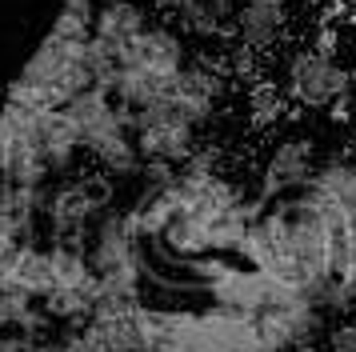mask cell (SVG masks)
Listing matches in <instances>:
<instances>
[{
	"mask_svg": "<svg viewBox=\"0 0 356 352\" xmlns=\"http://www.w3.org/2000/svg\"><path fill=\"white\" fill-rule=\"evenodd\" d=\"M113 208L108 176H60L44 196V224L52 240H88L97 221Z\"/></svg>",
	"mask_w": 356,
	"mask_h": 352,
	"instance_id": "obj_1",
	"label": "cell"
},
{
	"mask_svg": "<svg viewBox=\"0 0 356 352\" xmlns=\"http://www.w3.org/2000/svg\"><path fill=\"white\" fill-rule=\"evenodd\" d=\"M284 93L300 109H337L353 93V72L337 61V52L328 48H305L289 64V88Z\"/></svg>",
	"mask_w": 356,
	"mask_h": 352,
	"instance_id": "obj_2",
	"label": "cell"
},
{
	"mask_svg": "<svg viewBox=\"0 0 356 352\" xmlns=\"http://www.w3.org/2000/svg\"><path fill=\"white\" fill-rule=\"evenodd\" d=\"M316 164L321 160H316L312 141H305V136H284L280 144H273V152H268L264 168H260L257 196L264 205H276V200H289L296 192H305V184L316 173Z\"/></svg>",
	"mask_w": 356,
	"mask_h": 352,
	"instance_id": "obj_3",
	"label": "cell"
},
{
	"mask_svg": "<svg viewBox=\"0 0 356 352\" xmlns=\"http://www.w3.org/2000/svg\"><path fill=\"white\" fill-rule=\"evenodd\" d=\"M148 308L152 304L145 301H100L84 328L104 344V352H145Z\"/></svg>",
	"mask_w": 356,
	"mask_h": 352,
	"instance_id": "obj_4",
	"label": "cell"
},
{
	"mask_svg": "<svg viewBox=\"0 0 356 352\" xmlns=\"http://www.w3.org/2000/svg\"><path fill=\"white\" fill-rule=\"evenodd\" d=\"M164 100L193 128H204L216 116V104H220V72L204 61H188L180 68V77L172 80Z\"/></svg>",
	"mask_w": 356,
	"mask_h": 352,
	"instance_id": "obj_5",
	"label": "cell"
},
{
	"mask_svg": "<svg viewBox=\"0 0 356 352\" xmlns=\"http://www.w3.org/2000/svg\"><path fill=\"white\" fill-rule=\"evenodd\" d=\"M145 29H148V13L140 0H100L97 13H92V40L108 56H120Z\"/></svg>",
	"mask_w": 356,
	"mask_h": 352,
	"instance_id": "obj_6",
	"label": "cell"
},
{
	"mask_svg": "<svg viewBox=\"0 0 356 352\" xmlns=\"http://www.w3.org/2000/svg\"><path fill=\"white\" fill-rule=\"evenodd\" d=\"M284 24H289L284 0H241V8H236V48L248 52V56L268 52L284 36Z\"/></svg>",
	"mask_w": 356,
	"mask_h": 352,
	"instance_id": "obj_7",
	"label": "cell"
},
{
	"mask_svg": "<svg viewBox=\"0 0 356 352\" xmlns=\"http://www.w3.org/2000/svg\"><path fill=\"white\" fill-rule=\"evenodd\" d=\"M4 292H24L33 301H44L52 292V272H49V244L24 240L8 264V288Z\"/></svg>",
	"mask_w": 356,
	"mask_h": 352,
	"instance_id": "obj_8",
	"label": "cell"
},
{
	"mask_svg": "<svg viewBox=\"0 0 356 352\" xmlns=\"http://www.w3.org/2000/svg\"><path fill=\"white\" fill-rule=\"evenodd\" d=\"M161 8L193 36H220V20L225 16L216 13L209 0H161Z\"/></svg>",
	"mask_w": 356,
	"mask_h": 352,
	"instance_id": "obj_9",
	"label": "cell"
},
{
	"mask_svg": "<svg viewBox=\"0 0 356 352\" xmlns=\"http://www.w3.org/2000/svg\"><path fill=\"white\" fill-rule=\"evenodd\" d=\"M56 344H60V352H104V344L84 324H68L65 333L56 336Z\"/></svg>",
	"mask_w": 356,
	"mask_h": 352,
	"instance_id": "obj_10",
	"label": "cell"
},
{
	"mask_svg": "<svg viewBox=\"0 0 356 352\" xmlns=\"http://www.w3.org/2000/svg\"><path fill=\"white\" fill-rule=\"evenodd\" d=\"M324 352H356V320H340L324 340Z\"/></svg>",
	"mask_w": 356,
	"mask_h": 352,
	"instance_id": "obj_11",
	"label": "cell"
},
{
	"mask_svg": "<svg viewBox=\"0 0 356 352\" xmlns=\"http://www.w3.org/2000/svg\"><path fill=\"white\" fill-rule=\"evenodd\" d=\"M36 340H40V336H29V333L8 328V333H0V352H33Z\"/></svg>",
	"mask_w": 356,
	"mask_h": 352,
	"instance_id": "obj_12",
	"label": "cell"
},
{
	"mask_svg": "<svg viewBox=\"0 0 356 352\" xmlns=\"http://www.w3.org/2000/svg\"><path fill=\"white\" fill-rule=\"evenodd\" d=\"M100 0H60V8H76V13H97Z\"/></svg>",
	"mask_w": 356,
	"mask_h": 352,
	"instance_id": "obj_13",
	"label": "cell"
},
{
	"mask_svg": "<svg viewBox=\"0 0 356 352\" xmlns=\"http://www.w3.org/2000/svg\"><path fill=\"white\" fill-rule=\"evenodd\" d=\"M209 4H212L220 16H228V13H236V8H241V0H209Z\"/></svg>",
	"mask_w": 356,
	"mask_h": 352,
	"instance_id": "obj_14",
	"label": "cell"
},
{
	"mask_svg": "<svg viewBox=\"0 0 356 352\" xmlns=\"http://www.w3.org/2000/svg\"><path fill=\"white\" fill-rule=\"evenodd\" d=\"M33 352H60V344L52 340V336H44V340H36V349Z\"/></svg>",
	"mask_w": 356,
	"mask_h": 352,
	"instance_id": "obj_15",
	"label": "cell"
},
{
	"mask_svg": "<svg viewBox=\"0 0 356 352\" xmlns=\"http://www.w3.org/2000/svg\"><path fill=\"white\" fill-rule=\"evenodd\" d=\"M0 333H8V324H4V320H0Z\"/></svg>",
	"mask_w": 356,
	"mask_h": 352,
	"instance_id": "obj_16",
	"label": "cell"
}]
</instances>
